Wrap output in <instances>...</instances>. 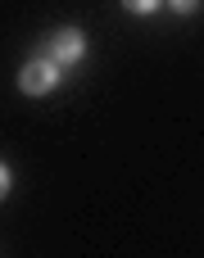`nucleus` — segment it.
Segmentation results:
<instances>
[{"mask_svg": "<svg viewBox=\"0 0 204 258\" xmlns=\"http://www.w3.org/2000/svg\"><path fill=\"white\" fill-rule=\"evenodd\" d=\"M59 86V63L50 59V54H36V59H27L23 68H18V91L27 95V100H41V95H50Z\"/></svg>", "mask_w": 204, "mask_h": 258, "instance_id": "nucleus-1", "label": "nucleus"}, {"mask_svg": "<svg viewBox=\"0 0 204 258\" xmlns=\"http://www.w3.org/2000/svg\"><path fill=\"white\" fill-rule=\"evenodd\" d=\"M45 54H50L59 68H73V63L86 59V36H82L77 27H59V32L45 41Z\"/></svg>", "mask_w": 204, "mask_h": 258, "instance_id": "nucleus-2", "label": "nucleus"}, {"mask_svg": "<svg viewBox=\"0 0 204 258\" xmlns=\"http://www.w3.org/2000/svg\"><path fill=\"white\" fill-rule=\"evenodd\" d=\"M159 5H164V0H123V9H127V14H141V18H145V14H155Z\"/></svg>", "mask_w": 204, "mask_h": 258, "instance_id": "nucleus-3", "label": "nucleus"}, {"mask_svg": "<svg viewBox=\"0 0 204 258\" xmlns=\"http://www.w3.org/2000/svg\"><path fill=\"white\" fill-rule=\"evenodd\" d=\"M9 190H14V172H9V163L0 159V204L9 200Z\"/></svg>", "mask_w": 204, "mask_h": 258, "instance_id": "nucleus-4", "label": "nucleus"}, {"mask_svg": "<svg viewBox=\"0 0 204 258\" xmlns=\"http://www.w3.org/2000/svg\"><path fill=\"white\" fill-rule=\"evenodd\" d=\"M173 14H195V0H168Z\"/></svg>", "mask_w": 204, "mask_h": 258, "instance_id": "nucleus-5", "label": "nucleus"}]
</instances>
